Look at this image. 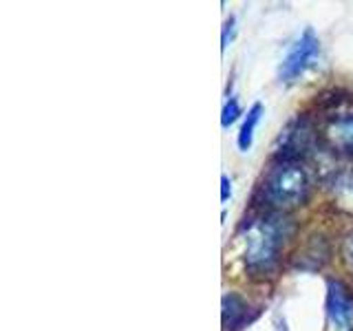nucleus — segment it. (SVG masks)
<instances>
[{"label": "nucleus", "mask_w": 353, "mask_h": 331, "mask_svg": "<svg viewBox=\"0 0 353 331\" xmlns=\"http://www.w3.org/2000/svg\"><path fill=\"white\" fill-rule=\"evenodd\" d=\"M292 234V221L281 212L265 214L248 228L245 237V265L252 272H270L285 241Z\"/></svg>", "instance_id": "1"}, {"label": "nucleus", "mask_w": 353, "mask_h": 331, "mask_svg": "<svg viewBox=\"0 0 353 331\" xmlns=\"http://www.w3.org/2000/svg\"><path fill=\"white\" fill-rule=\"evenodd\" d=\"M263 203L274 210H292L301 205L309 194V179L305 168L298 161L279 159L261 183Z\"/></svg>", "instance_id": "2"}, {"label": "nucleus", "mask_w": 353, "mask_h": 331, "mask_svg": "<svg viewBox=\"0 0 353 331\" xmlns=\"http://www.w3.org/2000/svg\"><path fill=\"white\" fill-rule=\"evenodd\" d=\"M320 58V42L316 38L314 29H305L301 38L294 42V47L287 51L279 66V77L283 82H294L301 75L307 73V69L318 62Z\"/></svg>", "instance_id": "3"}, {"label": "nucleus", "mask_w": 353, "mask_h": 331, "mask_svg": "<svg viewBox=\"0 0 353 331\" xmlns=\"http://www.w3.org/2000/svg\"><path fill=\"white\" fill-rule=\"evenodd\" d=\"M325 309L329 331H353V296L340 281L327 283Z\"/></svg>", "instance_id": "4"}, {"label": "nucleus", "mask_w": 353, "mask_h": 331, "mask_svg": "<svg viewBox=\"0 0 353 331\" xmlns=\"http://www.w3.org/2000/svg\"><path fill=\"white\" fill-rule=\"evenodd\" d=\"M323 139L331 150L353 154V110L331 117L323 130Z\"/></svg>", "instance_id": "5"}, {"label": "nucleus", "mask_w": 353, "mask_h": 331, "mask_svg": "<svg viewBox=\"0 0 353 331\" xmlns=\"http://www.w3.org/2000/svg\"><path fill=\"white\" fill-rule=\"evenodd\" d=\"M263 117V104L256 102V104H252V108L248 110V115L245 119H243V124H241V130H239V148L243 152H248L252 148V143H254V130H256L259 126V121Z\"/></svg>", "instance_id": "6"}, {"label": "nucleus", "mask_w": 353, "mask_h": 331, "mask_svg": "<svg viewBox=\"0 0 353 331\" xmlns=\"http://www.w3.org/2000/svg\"><path fill=\"white\" fill-rule=\"evenodd\" d=\"M245 309L248 305L243 303V298H239L236 294H225L223 296V325L230 327H236L239 320L245 316Z\"/></svg>", "instance_id": "7"}, {"label": "nucleus", "mask_w": 353, "mask_h": 331, "mask_svg": "<svg viewBox=\"0 0 353 331\" xmlns=\"http://www.w3.org/2000/svg\"><path fill=\"white\" fill-rule=\"evenodd\" d=\"M241 117V104L236 97H230L225 106H223V113H221V126L223 128H230L234 121Z\"/></svg>", "instance_id": "8"}, {"label": "nucleus", "mask_w": 353, "mask_h": 331, "mask_svg": "<svg viewBox=\"0 0 353 331\" xmlns=\"http://www.w3.org/2000/svg\"><path fill=\"white\" fill-rule=\"evenodd\" d=\"M234 33H236V20H234V16H232L225 22V27H223V36H221V51L228 49V44L234 40Z\"/></svg>", "instance_id": "9"}, {"label": "nucleus", "mask_w": 353, "mask_h": 331, "mask_svg": "<svg viewBox=\"0 0 353 331\" xmlns=\"http://www.w3.org/2000/svg\"><path fill=\"white\" fill-rule=\"evenodd\" d=\"M342 257H345L347 268L353 272V230L347 234L345 243H342Z\"/></svg>", "instance_id": "10"}, {"label": "nucleus", "mask_w": 353, "mask_h": 331, "mask_svg": "<svg viewBox=\"0 0 353 331\" xmlns=\"http://www.w3.org/2000/svg\"><path fill=\"white\" fill-rule=\"evenodd\" d=\"M232 194V181L228 174H221V201H228Z\"/></svg>", "instance_id": "11"}]
</instances>
